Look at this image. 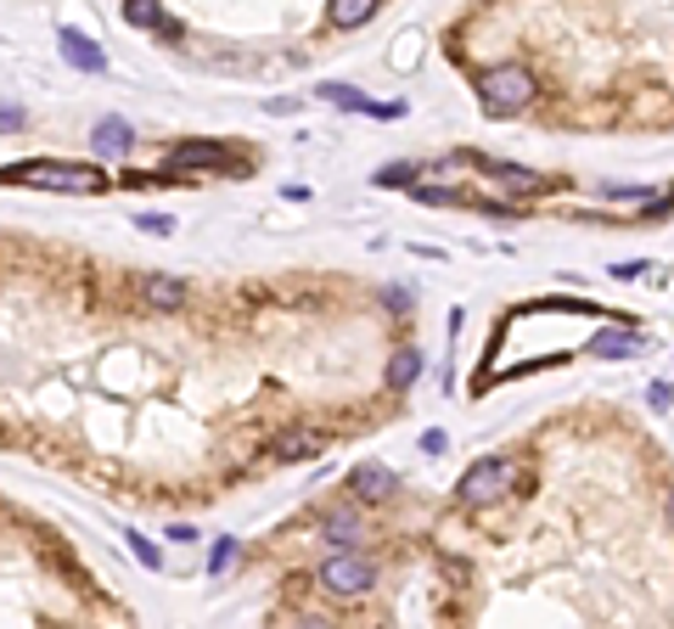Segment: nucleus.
Masks as SVG:
<instances>
[{
    "mask_svg": "<svg viewBox=\"0 0 674 629\" xmlns=\"http://www.w3.org/2000/svg\"><path fill=\"white\" fill-rule=\"evenodd\" d=\"M478 97H483V113L512 119L534 102V73L523 62H494V68L478 73Z\"/></svg>",
    "mask_w": 674,
    "mask_h": 629,
    "instance_id": "f257e3e1",
    "label": "nucleus"
},
{
    "mask_svg": "<svg viewBox=\"0 0 674 629\" xmlns=\"http://www.w3.org/2000/svg\"><path fill=\"white\" fill-rule=\"evenodd\" d=\"M0 180H23L40 192H108V174L96 163H23V169H0Z\"/></svg>",
    "mask_w": 674,
    "mask_h": 629,
    "instance_id": "f03ea898",
    "label": "nucleus"
},
{
    "mask_svg": "<svg viewBox=\"0 0 674 629\" xmlns=\"http://www.w3.org/2000/svg\"><path fill=\"white\" fill-rule=\"evenodd\" d=\"M518 489V461H506V456H489V461H478L467 478H461V500L467 506H489V500H506Z\"/></svg>",
    "mask_w": 674,
    "mask_h": 629,
    "instance_id": "7ed1b4c3",
    "label": "nucleus"
},
{
    "mask_svg": "<svg viewBox=\"0 0 674 629\" xmlns=\"http://www.w3.org/2000/svg\"><path fill=\"white\" fill-rule=\"evenodd\" d=\"M371 579H377V568H371L360 551H337V557L320 562V585H326L331 596H366Z\"/></svg>",
    "mask_w": 674,
    "mask_h": 629,
    "instance_id": "20e7f679",
    "label": "nucleus"
},
{
    "mask_svg": "<svg viewBox=\"0 0 674 629\" xmlns=\"http://www.w3.org/2000/svg\"><path fill=\"white\" fill-rule=\"evenodd\" d=\"M186 169H236V152H225L219 141H181L168 152V174H186Z\"/></svg>",
    "mask_w": 674,
    "mask_h": 629,
    "instance_id": "39448f33",
    "label": "nucleus"
},
{
    "mask_svg": "<svg viewBox=\"0 0 674 629\" xmlns=\"http://www.w3.org/2000/svg\"><path fill=\"white\" fill-rule=\"evenodd\" d=\"M315 97H326L331 108H349V113H366V119H399V113H405L399 102H388V108H382V102H366V97H360L355 84H320Z\"/></svg>",
    "mask_w": 674,
    "mask_h": 629,
    "instance_id": "423d86ee",
    "label": "nucleus"
},
{
    "mask_svg": "<svg viewBox=\"0 0 674 629\" xmlns=\"http://www.w3.org/2000/svg\"><path fill=\"white\" fill-rule=\"evenodd\" d=\"M349 489H355V500H366V506H371V500H388V495L399 489V478H394L382 461H360V467L349 473Z\"/></svg>",
    "mask_w": 674,
    "mask_h": 629,
    "instance_id": "0eeeda50",
    "label": "nucleus"
},
{
    "mask_svg": "<svg viewBox=\"0 0 674 629\" xmlns=\"http://www.w3.org/2000/svg\"><path fill=\"white\" fill-rule=\"evenodd\" d=\"M320 449H326V433L293 427V433H282V438L270 444V456H276V461H309V456H320Z\"/></svg>",
    "mask_w": 674,
    "mask_h": 629,
    "instance_id": "6e6552de",
    "label": "nucleus"
},
{
    "mask_svg": "<svg viewBox=\"0 0 674 629\" xmlns=\"http://www.w3.org/2000/svg\"><path fill=\"white\" fill-rule=\"evenodd\" d=\"M483 174L500 180V186H506V192H518V197H540V192H551L534 169H518V163H483Z\"/></svg>",
    "mask_w": 674,
    "mask_h": 629,
    "instance_id": "1a4fd4ad",
    "label": "nucleus"
},
{
    "mask_svg": "<svg viewBox=\"0 0 674 629\" xmlns=\"http://www.w3.org/2000/svg\"><path fill=\"white\" fill-rule=\"evenodd\" d=\"M91 146H96L102 158H119V152H130V146H135V130H130V119H96V130H91Z\"/></svg>",
    "mask_w": 674,
    "mask_h": 629,
    "instance_id": "9d476101",
    "label": "nucleus"
},
{
    "mask_svg": "<svg viewBox=\"0 0 674 629\" xmlns=\"http://www.w3.org/2000/svg\"><path fill=\"white\" fill-rule=\"evenodd\" d=\"M62 57L73 62V68H84V73H108V57L84 40L79 29H62Z\"/></svg>",
    "mask_w": 674,
    "mask_h": 629,
    "instance_id": "9b49d317",
    "label": "nucleus"
},
{
    "mask_svg": "<svg viewBox=\"0 0 674 629\" xmlns=\"http://www.w3.org/2000/svg\"><path fill=\"white\" fill-rule=\"evenodd\" d=\"M141 298L152 310H181L186 304V282H175V276H146L141 282Z\"/></svg>",
    "mask_w": 674,
    "mask_h": 629,
    "instance_id": "f8f14e48",
    "label": "nucleus"
},
{
    "mask_svg": "<svg viewBox=\"0 0 674 629\" xmlns=\"http://www.w3.org/2000/svg\"><path fill=\"white\" fill-rule=\"evenodd\" d=\"M371 18H377V0H337V7H331V23L337 29H360Z\"/></svg>",
    "mask_w": 674,
    "mask_h": 629,
    "instance_id": "ddd939ff",
    "label": "nucleus"
},
{
    "mask_svg": "<svg viewBox=\"0 0 674 629\" xmlns=\"http://www.w3.org/2000/svg\"><path fill=\"white\" fill-rule=\"evenodd\" d=\"M635 348H641V337H635V332H596V337H590V354H607V359L635 354Z\"/></svg>",
    "mask_w": 674,
    "mask_h": 629,
    "instance_id": "4468645a",
    "label": "nucleus"
},
{
    "mask_svg": "<svg viewBox=\"0 0 674 629\" xmlns=\"http://www.w3.org/2000/svg\"><path fill=\"white\" fill-rule=\"evenodd\" d=\"M421 377V354H410V348H399L394 359H388V388H410Z\"/></svg>",
    "mask_w": 674,
    "mask_h": 629,
    "instance_id": "2eb2a0df",
    "label": "nucleus"
},
{
    "mask_svg": "<svg viewBox=\"0 0 674 629\" xmlns=\"http://www.w3.org/2000/svg\"><path fill=\"white\" fill-rule=\"evenodd\" d=\"M124 18H130L135 29H157V23H163V12L152 7V0H130V7H124Z\"/></svg>",
    "mask_w": 674,
    "mask_h": 629,
    "instance_id": "dca6fc26",
    "label": "nucleus"
},
{
    "mask_svg": "<svg viewBox=\"0 0 674 629\" xmlns=\"http://www.w3.org/2000/svg\"><path fill=\"white\" fill-rule=\"evenodd\" d=\"M405 180H416V163H388V169H377V186H405Z\"/></svg>",
    "mask_w": 674,
    "mask_h": 629,
    "instance_id": "f3484780",
    "label": "nucleus"
},
{
    "mask_svg": "<svg viewBox=\"0 0 674 629\" xmlns=\"http://www.w3.org/2000/svg\"><path fill=\"white\" fill-rule=\"evenodd\" d=\"M236 562V539H214V557H208V574H225Z\"/></svg>",
    "mask_w": 674,
    "mask_h": 629,
    "instance_id": "a211bd4d",
    "label": "nucleus"
},
{
    "mask_svg": "<svg viewBox=\"0 0 674 629\" xmlns=\"http://www.w3.org/2000/svg\"><path fill=\"white\" fill-rule=\"evenodd\" d=\"M124 546H135V562H141V568H157V551L146 546L141 534H124Z\"/></svg>",
    "mask_w": 674,
    "mask_h": 629,
    "instance_id": "6ab92c4d",
    "label": "nucleus"
},
{
    "mask_svg": "<svg viewBox=\"0 0 674 629\" xmlns=\"http://www.w3.org/2000/svg\"><path fill=\"white\" fill-rule=\"evenodd\" d=\"M135 225H141V231H152V236H168V231H175V220H168V214H141Z\"/></svg>",
    "mask_w": 674,
    "mask_h": 629,
    "instance_id": "aec40b11",
    "label": "nucleus"
},
{
    "mask_svg": "<svg viewBox=\"0 0 674 629\" xmlns=\"http://www.w3.org/2000/svg\"><path fill=\"white\" fill-rule=\"evenodd\" d=\"M416 203H461V197L445 192V186H416Z\"/></svg>",
    "mask_w": 674,
    "mask_h": 629,
    "instance_id": "412c9836",
    "label": "nucleus"
},
{
    "mask_svg": "<svg viewBox=\"0 0 674 629\" xmlns=\"http://www.w3.org/2000/svg\"><path fill=\"white\" fill-rule=\"evenodd\" d=\"M326 534H331V539H355V517H331Z\"/></svg>",
    "mask_w": 674,
    "mask_h": 629,
    "instance_id": "4be33fe9",
    "label": "nucleus"
},
{
    "mask_svg": "<svg viewBox=\"0 0 674 629\" xmlns=\"http://www.w3.org/2000/svg\"><path fill=\"white\" fill-rule=\"evenodd\" d=\"M0 130H23V108H7V102H0Z\"/></svg>",
    "mask_w": 674,
    "mask_h": 629,
    "instance_id": "5701e85b",
    "label": "nucleus"
},
{
    "mask_svg": "<svg viewBox=\"0 0 674 629\" xmlns=\"http://www.w3.org/2000/svg\"><path fill=\"white\" fill-rule=\"evenodd\" d=\"M646 399H652V405H668V399H674V388H668V383H652V388H646Z\"/></svg>",
    "mask_w": 674,
    "mask_h": 629,
    "instance_id": "b1692460",
    "label": "nucleus"
},
{
    "mask_svg": "<svg viewBox=\"0 0 674 629\" xmlns=\"http://www.w3.org/2000/svg\"><path fill=\"white\" fill-rule=\"evenodd\" d=\"M445 444H450V438H445L439 427H433V433H421V449H433V456H439V449H445Z\"/></svg>",
    "mask_w": 674,
    "mask_h": 629,
    "instance_id": "393cba45",
    "label": "nucleus"
},
{
    "mask_svg": "<svg viewBox=\"0 0 674 629\" xmlns=\"http://www.w3.org/2000/svg\"><path fill=\"white\" fill-rule=\"evenodd\" d=\"M298 629H326V623H320V618H304V623H298Z\"/></svg>",
    "mask_w": 674,
    "mask_h": 629,
    "instance_id": "a878e982",
    "label": "nucleus"
},
{
    "mask_svg": "<svg viewBox=\"0 0 674 629\" xmlns=\"http://www.w3.org/2000/svg\"><path fill=\"white\" fill-rule=\"evenodd\" d=\"M668 523H674V495H668Z\"/></svg>",
    "mask_w": 674,
    "mask_h": 629,
    "instance_id": "bb28decb",
    "label": "nucleus"
}]
</instances>
